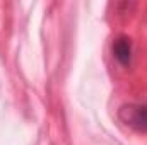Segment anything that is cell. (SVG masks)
Listing matches in <instances>:
<instances>
[{
  "mask_svg": "<svg viewBox=\"0 0 147 145\" xmlns=\"http://www.w3.org/2000/svg\"><path fill=\"white\" fill-rule=\"evenodd\" d=\"M120 119L139 133H147V106L142 104H123L118 111Z\"/></svg>",
  "mask_w": 147,
  "mask_h": 145,
  "instance_id": "1",
  "label": "cell"
},
{
  "mask_svg": "<svg viewBox=\"0 0 147 145\" xmlns=\"http://www.w3.org/2000/svg\"><path fill=\"white\" fill-rule=\"evenodd\" d=\"M113 56L121 67H128L132 62V41L127 36H118L113 43Z\"/></svg>",
  "mask_w": 147,
  "mask_h": 145,
  "instance_id": "2",
  "label": "cell"
}]
</instances>
